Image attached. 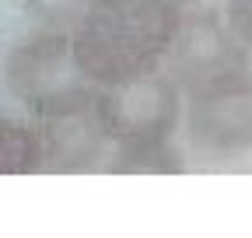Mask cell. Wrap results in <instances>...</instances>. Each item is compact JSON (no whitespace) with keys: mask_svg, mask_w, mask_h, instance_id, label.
<instances>
[{"mask_svg":"<svg viewBox=\"0 0 252 238\" xmlns=\"http://www.w3.org/2000/svg\"><path fill=\"white\" fill-rule=\"evenodd\" d=\"M46 168L35 123L0 116V175H35Z\"/></svg>","mask_w":252,"mask_h":238,"instance_id":"52a82bcc","label":"cell"},{"mask_svg":"<svg viewBox=\"0 0 252 238\" xmlns=\"http://www.w3.org/2000/svg\"><path fill=\"white\" fill-rule=\"evenodd\" d=\"M18 7L46 28H70L81 21V14L91 7V0H18Z\"/></svg>","mask_w":252,"mask_h":238,"instance_id":"ba28073f","label":"cell"},{"mask_svg":"<svg viewBox=\"0 0 252 238\" xmlns=\"http://www.w3.org/2000/svg\"><path fill=\"white\" fill-rule=\"evenodd\" d=\"M172 4H179V7H196V4H203V0H172Z\"/></svg>","mask_w":252,"mask_h":238,"instance_id":"30bf717a","label":"cell"},{"mask_svg":"<svg viewBox=\"0 0 252 238\" xmlns=\"http://www.w3.org/2000/svg\"><path fill=\"white\" fill-rule=\"evenodd\" d=\"M249 46L235 35L224 11L214 7H182V21L175 42L168 49L165 70L179 81V88H193L207 77H217L224 70H242L249 63Z\"/></svg>","mask_w":252,"mask_h":238,"instance_id":"8992f818","label":"cell"},{"mask_svg":"<svg viewBox=\"0 0 252 238\" xmlns=\"http://www.w3.org/2000/svg\"><path fill=\"white\" fill-rule=\"evenodd\" d=\"M88 81L74 60L70 32L67 28H46L21 35L4 56V84L18 105L35 112L49 98L70 91L74 84Z\"/></svg>","mask_w":252,"mask_h":238,"instance_id":"5b68a950","label":"cell"},{"mask_svg":"<svg viewBox=\"0 0 252 238\" xmlns=\"http://www.w3.org/2000/svg\"><path fill=\"white\" fill-rule=\"evenodd\" d=\"M179 21L182 7L172 0H91L70 28L74 60L98 88L137 81L165 70Z\"/></svg>","mask_w":252,"mask_h":238,"instance_id":"6da1fadb","label":"cell"},{"mask_svg":"<svg viewBox=\"0 0 252 238\" xmlns=\"http://www.w3.org/2000/svg\"><path fill=\"white\" fill-rule=\"evenodd\" d=\"M224 18L235 35L252 49V0H224Z\"/></svg>","mask_w":252,"mask_h":238,"instance_id":"9c48e42d","label":"cell"},{"mask_svg":"<svg viewBox=\"0 0 252 238\" xmlns=\"http://www.w3.org/2000/svg\"><path fill=\"white\" fill-rule=\"evenodd\" d=\"M105 102L112 123V172H182V151L175 144L182 126V88L168 70H154L137 81L105 88Z\"/></svg>","mask_w":252,"mask_h":238,"instance_id":"7a4b0ae2","label":"cell"},{"mask_svg":"<svg viewBox=\"0 0 252 238\" xmlns=\"http://www.w3.org/2000/svg\"><path fill=\"white\" fill-rule=\"evenodd\" d=\"M49 172H91L112 154L105 88L81 81L32 112Z\"/></svg>","mask_w":252,"mask_h":238,"instance_id":"277c9868","label":"cell"},{"mask_svg":"<svg viewBox=\"0 0 252 238\" xmlns=\"http://www.w3.org/2000/svg\"><path fill=\"white\" fill-rule=\"evenodd\" d=\"M182 133L200 161L224 165L252 151V67L224 70L182 91Z\"/></svg>","mask_w":252,"mask_h":238,"instance_id":"3957f363","label":"cell"}]
</instances>
